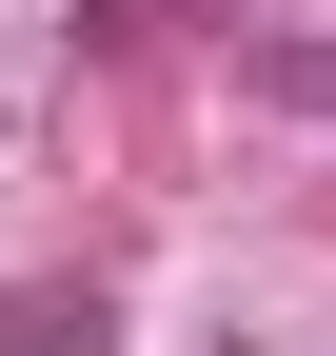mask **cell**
Returning a JSON list of instances; mask_svg holds the SVG:
<instances>
[{"instance_id": "6da1fadb", "label": "cell", "mask_w": 336, "mask_h": 356, "mask_svg": "<svg viewBox=\"0 0 336 356\" xmlns=\"http://www.w3.org/2000/svg\"><path fill=\"white\" fill-rule=\"evenodd\" d=\"M0 356H119V317H99V297H20V317H0Z\"/></svg>"}, {"instance_id": "7a4b0ae2", "label": "cell", "mask_w": 336, "mask_h": 356, "mask_svg": "<svg viewBox=\"0 0 336 356\" xmlns=\"http://www.w3.org/2000/svg\"><path fill=\"white\" fill-rule=\"evenodd\" d=\"M258 99H297V119H336V40H258Z\"/></svg>"}]
</instances>
